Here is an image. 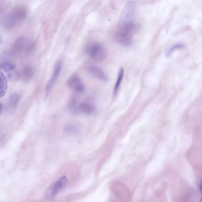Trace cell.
Segmentation results:
<instances>
[{
    "label": "cell",
    "instance_id": "obj_5",
    "mask_svg": "<svg viewBox=\"0 0 202 202\" xmlns=\"http://www.w3.org/2000/svg\"><path fill=\"white\" fill-rule=\"evenodd\" d=\"M68 183V178L65 176L58 178L48 189L45 193V197L47 199H52L66 186Z\"/></svg>",
    "mask_w": 202,
    "mask_h": 202
},
{
    "label": "cell",
    "instance_id": "obj_9",
    "mask_svg": "<svg viewBox=\"0 0 202 202\" xmlns=\"http://www.w3.org/2000/svg\"><path fill=\"white\" fill-rule=\"evenodd\" d=\"M87 70L89 73H90L92 76L102 82H106L108 81V75L100 68L93 65H90L87 67Z\"/></svg>",
    "mask_w": 202,
    "mask_h": 202
},
{
    "label": "cell",
    "instance_id": "obj_11",
    "mask_svg": "<svg viewBox=\"0 0 202 202\" xmlns=\"http://www.w3.org/2000/svg\"><path fill=\"white\" fill-rule=\"evenodd\" d=\"M34 73V70L33 69V68L30 66H27L25 68H23V69L21 70L20 76L24 81L28 82L33 77Z\"/></svg>",
    "mask_w": 202,
    "mask_h": 202
},
{
    "label": "cell",
    "instance_id": "obj_13",
    "mask_svg": "<svg viewBox=\"0 0 202 202\" xmlns=\"http://www.w3.org/2000/svg\"><path fill=\"white\" fill-rule=\"evenodd\" d=\"M123 76H124V69L123 68H122L119 70V72L117 78V80H116V84H115L114 87L113 95L114 96H116V95H117V94L118 93L119 89L120 88V85H121V83H122V81L123 80Z\"/></svg>",
    "mask_w": 202,
    "mask_h": 202
},
{
    "label": "cell",
    "instance_id": "obj_18",
    "mask_svg": "<svg viewBox=\"0 0 202 202\" xmlns=\"http://www.w3.org/2000/svg\"><path fill=\"white\" fill-rule=\"evenodd\" d=\"M199 190H200V202H202V179L201 180V182L200 184V187H199Z\"/></svg>",
    "mask_w": 202,
    "mask_h": 202
},
{
    "label": "cell",
    "instance_id": "obj_17",
    "mask_svg": "<svg viewBox=\"0 0 202 202\" xmlns=\"http://www.w3.org/2000/svg\"><path fill=\"white\" fill-rule=\"evenodd\" d=\"M183 47V45L182 44H176L174 45L173 46H172L170 49H169V50L168 51V52L167 53V56H170V55H171V53L174 51L178 49H181Z\"/></svg>",
    "mask_w": 202,
    "mask_h": 202
},
{
    "label": "cell",
    "instance_id": "obj_3",
    "mask_svg": "<svg viewBox=\"0 0 202 202\" xmlns=\"http://www.w3.org/2000/svg\"><path fill=\"white\" fill-rule=\"evenodd\" d=\"M33 48L34 44L30 40L27 38H20L14 43L12 51L14 55L23 56L30 53Z\"/></svg>",
    "mask_w": 202,
    "mask_h": 202
},
{
    "label": "cell",
    "instance_id": "obj_1",
    "mask_svg": "<svg viewBox=\"0 0 202 202\" xmlns=\"http://www.w3.org/2000/svg\"><path fill=\"white\" fill-rule=\"evenodd\" d=\"M138 14V5L135 1H129L120 14L116 30V36L120 43L129 46L132 43V33Z\"/></svg>",
    "mask_w": 202,
    "mask_h": 202
},
{
    "label": "cell",
    "instance_id": "obj_14",
    "mask_svg": "<svg viewBox=\"0 0 202 202\" xmlns=\"http://www.w3.org/2000/svg\"><path fill=\"white\" fill-rule=\"evenodd\" d=\"M1 97L2 98L6 94L7 90V83L6 77L4 75L3 73L1 72Z\"/></svg>",
    "mask_w": 202,
    "mask_h": 202
},
{
    "label": "cell",
    "instance_id": "obj_6",
    "mask_svg": "<svg viewBox=\"0 0 202 202\" xmlns=\"http://www.w3.org/2000/svg\"><path fill=\"white\" fill-rule=\"evenodd\" d=\"M62 63L60 60L57 61L55 63V65L54 66L53 71L52 75L50 78V80L49 81V82H48V83L46 86L45 94H46V96H48V95H49L51 90L53 89L55 85L56 84L57 81L58 79V77L61 74V72L62 69Z\"/></svg>",
    "mask_w": 202,
    "mask_h": 202
},
{
    "label": "cell",
    "instance_id": "obj_16",
    "mask_svg": "<svg viewBox=\"0 0 202 202\" xmlns=\"http://www.w3.org/2000/svg\"><path fill=\"white\" fill-rule=\"evenodd\" d=\"M69 108L72 112L76 114L79 111V105H78L76 98H72L70 101Z\"/></svg>",
    "mask_w": 202,
    "mask_h": 202
},
{
    "label": "cell",
    "instance_id": "obj_2",
    "mask_svg": "<svg viewBox=\"0 0 202 202\" xmlns=\"http://www.w3.org/2000/svg\"><path fill=\"white\" fill-rule=\"evenodd\" d=\"M25 8L21 7L14 8L5 15L3 19V25L8 29H13L25 19Z\"/></svg>",
    "mask_w": 202,
    "mask_h": 202
},
{
    "label": "cell",
    "instance_id": "obj_4",
    "mask_svg": "<svg viewBox=\"0 0 202 202\" xmlns=\"http://www.w3.org/2000/svg\"><path fill=\"white\" fill-rule=\"evenodd\" d=\"M85 51L89 57L97 61H102L106 59L108 53L105 48L101 44L93 42L88 44Z\"/></svg>",
    "mask_w": 202,
    "mask_h": 202
},
{
    "label": "cell",
    "instance_id": "obj_15",
    "mask_svg": "<svg viewBox=\"0 0 202 202\" xmlns=\"http://www.w3.org/2000/svg\"><path fill=\"white\" fill-rule=\"evenodd\" d=\"M64 131L68 134H76L78 131V126L73 124H68L64 126Z\"/></svg>",
    "mask_w": 202,
    "mask_h": 202
},
{
    "label": "cell",
    "instance_id": "obj_12",
    "mask_svg": "<svg viewBox=\"0 0 202 202\" xmlns=\"http://www.w3.org/2000/svg\"><path fill=\"white\" fill-rule=\"evenodd\" d=\"M20 98V96L18 94L16 93L12 94L7 100V107L9 109H14L19 103Z\"/></svg>",
    "mask_w": 202,
    "mask_h": 202
},
{
    "label": "cell",
    "instance_id": "obj_8",
    "mask_svg": "<svg viewBox=\"0 0 202 202\" xmlns=\"http://www.w3.org/2000/svg\"><path fill=\"white\" fill-rule=\"evenodd\" d=\"M68 85L70 88L77 92H83L85 90V86L80 77L76 74H74L68 80Z\"/></svg>",
    "mask_w": 202,
    "mask_h": 202
},
{
    "label": "cell",
    "instance_id": "obj_10",
    "mask_svg": "<svg viewBox=\"0 0 202 202\" xmlns=\"http://www.w3.org/2000/svg\"><path fill=\"white\" fill-rule=\"evenodd\" d=\"M79 111L83 114L91 115L95 111V107L91 103L84 102L79 104Z\"/></svg>",
    "mask_w": 202,
    "mask_h": 202
},
{
    "label": "cell",
    "instance_id": "obj_7",
    "mask_svg": "<svg viewBox=\"0 0 202 202\" xmlns=\"http://www.w3.org/2000/svg\"><path fill=\"white\" fill-rule=\"evenodd\" d=\"M1 70L5 72L7 76L11 81H16L18 79L20 74L13 63L9 62H4L1 63Z\"/></svg>",
    "mask_w": 202,
    "mask_h": 202
}]
</instances>
